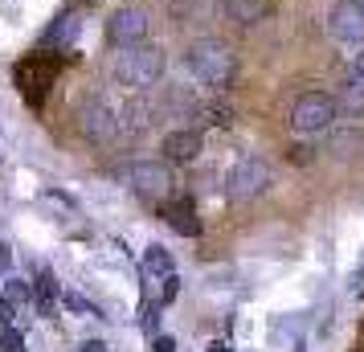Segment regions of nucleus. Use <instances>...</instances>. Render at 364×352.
<instances>
[{"label": "nucleus", "mask_w": 364, "mask_h": 352, "mask_svg": "<svg viewBox=\"0 0 364 352\" xmlns=\"http://www.w3.org/2000/svg\"><path fill=\"white\" fill-rule=\"evenodd\" d=\"M0 352H21V332L17 328H4V332H0Z\"/></svg>", "instance_id": "obj_17"}, {"label": "nucleus", "mask_w": 364, "mask_h": 352, "mask_svg": "<svg viewBox=\"0 0 364 352\" xmlns=\"http://www.w3.org/2000/svg\"><path fill=\"white\" fill-rule=\"evenodd\" d=\"M29 295H33V287H29V283H21V279H9V287H4V299L21 303V299H29Z\"/></svg>", "instance_id": "obj_15"}, {"label": "nucleus", "mask_w": 364, "mask_h": 352, "mask_svg": "<svg viewBox=\"0 0 364 352\" xmlns=\"http://www.w3.org/2000/svg\"><path fill=\"white\" fill-rule=\"evenodd\" d=\"M62 303H66L70 311H78V316H86V311H90V303L78 299V295H62Z\"/></svg>", "instance_id": "obj_19"}, {"label": "nucleus", "mask_w": 364, "mask_h": 352, "mask_svg": "<svg viewBox=\"0 0 364 352\" xmlns=\"http://www.w3.org/2000/svg\"><path fill=\"white\" fill-rule=\"evenodd\" d=\"M168 221H172V230L184 234V238H197L200 234V221H197V213H193V201H188V197H181V201L168 209Z\"/></svg>", "instance_id": "obj_13"}, {"label": "nucleus", "mask_w": 364, "mask_h": 352, "mask_svg": "<svg viewBox=\"0 0 364 352\" xmlns=\"http://www.w3.org/2000/svg\"><path fill=\"white\" fill-rule=\"evenodd\" d=\"M164 66L168 58L160 46H127V50L115 58V66H111V74H115L119 86H132V90H148V86H156L160 78H164Z\"/></svg>", "instance_id": "obj_2"}, {"label": "nucleus", "mask_w": 364, "mask_h": 352, "mask_svg": "<svg viewBox=\"0 0 364 352\" xmlns=\"http://www.w3.org/2000/svg\"><path fill=\"white\" fill-rule=\"evenodd\" d=\"M78 127H82V135L90 144H111L119 135V111H111V102L90 99L82 111H78Z\"/></svg>", "instance_id": "obj_6"}, {"label": "nucleus", "mask_w": 364, "mask_h": 352, "mask_svg": "<svg viewBox=\"0 0 364 352\" xmlns=\"http://www.w3.org/2000/svg\"><path fill=\"white\" fill-rule=\"evenodd\" d=\"M209 123H213V127H230L233 111H230V107H209Z\"/></svg>", "instance_id": "obj_18"}, {"label": "nucleus", "mask_w": 364, "mask_h": 352, "mask_svg": "<svg viewBox=\"0 0 364 352\" xmlns=\"http://www.w3.org/2000/svg\"><path fill=\"white\" fill-rule=\"evenodd\" d=\"M270 13H274V0H225V17L233 25H246V29L270 21Z\"/></svg>", "instance_id": "obj_9"}, {"label": "nucleus", "mask_w": 364, "mask_h": 352, "mask_svg": "<svg viewBox=\"0 0 364 352\" xmlns=\"http://www.w3.org/2000/svg\"><path fill=\"white\" fill-rule=\"evenodd\" d=\"M352 70H356V74H360V78H364V53H360V58H356V66H352Z\"/></svg>", "instance_id": "obj_25"}, {"label": "nucleus", "mask_w": 364, "mask_h": 352, "mask_svg": "<svg viewBox=\"0 0 364 352\" xmlns=\"http://www.w3.org/2000/svg\"><path fill=\"white\" fill-rule=\"evenodd\" d=\"M340 115H348V119H356V115H364V78L352 70L348 74V82H344V90H340Z\"/></svg>", "instance_id": "obj_12"}, {"label": "nucleus", "mask_w": 364, "mask_h": 352, "mask_svg": "<svg viewBox=\"0 0 364 352\" xmlns=\"http://www.w3.org/2000/svg\"><path fill=\"white\" fill-rule=\"evenodd\" d=\"M82 352H107V344H102V340H86Z\"/></svg>", "instance_id": "obj_22"}, {"label": "nucleus", "mask_w": 364, "mask_h": 352, "mask_svg": "<svg viewBox=\"0 0 364 352\" xmlns=\"http://www.w3.org/2000/svg\"><path fill=\"white\" fill-rule=\"evenodd\" d=\"M74 29H78V21H74V17H62V25H53L50 33H46V41H62V37H74Z\"/></svg>", "instance_id": "obj_16"}, {"label": "nucleus", "mask_w": 364, "mask_h": 352, "mask_svg": "<svg viewBox=\"0 0 364 352\" xmlns=\"http://www.w3.org/2000/svg\"><path fill=\"white\" fill-rule=\"evenodd\" d=\"M270 185H274V168H270V160L258 156V151H250V156H242V160L233 164L230 181H225V193H230V201L246 205V201H258Z\"/></svg>", "instance_id": "obj_3"}, {"label": "nucleus", "mask_w": 364, "mask_h": 352, "mask_svg": "<svg viewBox=\"0 0 364 352\" xmlns=\"http://www.w3.org/2000/svg\"><path fill=\"white\" fill-rule=\"evenodd\" d=\"M209 352H230V344H225V340H213V344H209Z\"/></svg>", "instance_id": "obj_24"}, {"label": "nucleus", "mask_w": 364, "mask_h": 352, "mask_svg": "<svg viewBox=\"0 0 364 352\" xmlns=\"http://www.w3.org/2000/svg\"><path fill=\"white\" fill-rule=\"evenodd\" d=\"M200 156V135L197 132H168L164 135V160L168 164H193Z\"/></svg>", "instance_id": "obj_10"}, {"label": "nucleus", "mask_w": 364, "mask_h": 352, "mask_svg": "<svg viewBox=\"0 0 364 352\" xmlns=\"http://www.w3.org/2000/svg\"><path fill=\"white\" fill-rule=\"evenodd\" d=\"M127 181H132V188L144 193V197H168V193H172V172H168V164H160V160H135V164L127 168Z\"/></svg>", "instance_id": "obj_8"}, {"label": "nucleus", "mask_w": 364, "mask_h": 352, "mask_svg": "<svg viewBox=\"0 0 364 352\" xmlns=\"http://www.w3.org/2000/svg\"><path fill=\"white\" fill-rule=\"evenodd\" d=\"M172 348H176L172 336H156V340H151V352H172Z\"/></svg>", "instance_id": "obj_20"}, {"label": "nucleus", "mask_w": 364, "mask_h": 352, "mask_svg": "<svg viewBox=\"0 0 364 352\" xmlns=\"http://www.w3.org/2000/svg\"><path fill=\"white\" fill-rule=\"evenodd\" d=\"M340 119V102L323 95V90H307L299 95L295 107H291V127L303 135H315V132H328L331 123Z\"/></svg>", "instance_id": "obj_4"}, {"label": "nucleus", "mask_w": 364, "mask_h": 352, "mask_svg": "<svg viewBox=\"0 0 364 352\" xmlns=\"http://www.w3.org/2000/svg\"><path fill=\"white\" fill-rule=\"evenodd\" d=\"M184 66H188V74H193L200 86L225 90V86L237 78V53H233V46L221 41V37H200V41H193V46L184 50Z\"/></svg>", "instance_id": "obj_1"}, {"label": "nucleus", "mask_w": 364, "mask_h": 352, "mask_svg": "<svg viewBox=\"0 0 364 352\" xmlns=\"http://www.w3.org/2000/svg\"><path fill=\"white\" fill-rule=\"evenodd\" d=\"M328 29L344 46H364V4L360 0H340L328 17Z\"/></svg>", "instance_id": "obj_7"}, {"label": "nucleus", "mask_w": 364, "mask_h": 352, "mask_svg": "<svg viewBox=\"0 0 364 352\" xmlns=\"http://www.w3.org/2000/svg\"><path fill=\"white\" fill-rule=\"evenodd\" d=\"M151 33V17L144 4H123L111 13L107 21V41L115 46V50H127V46H144Z\"/></svg>", "instance_id": "obj_5"}, {"label": "nucleus", "mask_w": 364, "mask_h": 352, "mask_svg": "<svg viewBox=\"0 0 364 352\" xmlns=\"http://www.w3.org/2000/svg\"><path fill=\"white\" fill-rule=\"evenodd\" d=\"M9 262H13L9 258V246H0V270H9Z\"/></svg>", "instance_id": "obj_23"}, {"label": "nucleus", "mask_w": 364, "mask_h": 352, "mask_svg": "<svg viewBox=\"0 0 364 352\" xmlns=\"http://www.w3.org/2000/svg\"><path fill=\"white\" fill-rule=\"evenodd\" d=\"M144 270H148V274H172V258H168L164 250H160V246H151L148 254H144Z\"/></svg>", "instance_id": "obj_14"}, {"label": "nucleus", "mask_w": 364, "mask_h": 352, "mask_svg": "<svg viewBox=\"0 0 364 352\" xmlns=\"http://www.w3.org/2000/svg\"><path fill=\"white\" fill-rule=\"evenodd\" d=\"M148 115H151V107L144 99H127V102H123V111H119V132H123V135L148 132Z\"/></svg>", "instance_id": "obj_11"}, {"label": "nucleus", "mask_w": 364, "mask_h": 352, "mask_svg": "<svg viewBox=\"0 0 364 352\" xmlns=\"http://www.w3.org/2000/svg\"><path fill=\"white\" fill-rule=\"evenodd\" d=\"M9 319H13V307H9V299H4V295H0V324H9Z\"/></svg>", "instance_id": "obj_21"}]
</instances>
